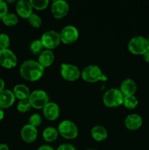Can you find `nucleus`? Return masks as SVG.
Here are the masks:
<instances>
[{"mask_svg": "<svg viewBox=\"0 0 149 150\" xmlns=\"http://www.w3.org/2000/svg\"><path fill=\"white\" fill-rule=\"evenodd\" d=\"M0 150H10L8 146L4 144H0Z\"/></svg>", "mask_w": 149, "mask_h": 150, "instance_id": "35", "label": "nucleus"}, {"mask_svg": "<svg viewBox=\"0 0 149 150\" xmlns=\"http://www.w3.org/2000/svg\"><path fill=\"white\" fill-rule=\"evenodd\" d=\"M37 150H54V149L49 145H42V146H39Z\"/></svg>", "mask_w": 149, "mask_h": 150, "instance_id": "32", "label": "nucleus"}, {"mask_svg": "<svg viewBox=\"0 0 149 150\" xmlns=\"http://www.w3.org/2000/svg\"><path fill=\"white\" fill-rule=\"evenodd\" d=\"M4 86H5V83H4V80L0 78V92L4 89Z\"/></svg>", "mask_w": 149, "mask_h": 150, "instance_id": "34", "label": "nucleus"}, {"mask_svg": "<svg viewBox=\"0 0 149 150\" xmlns=\"http://www.w3.org/2000/svg\"><path fill=\"white\" fill-rule=\"evenodd\" d=\"M30 3L32 7L37 10H43L46 8L47 6L49 4L48 0H30Z\"/></svg>", "mask_w": 149, "mask_h": 150, "instance_id": "26", "label": "nucleus"}, {"mask_svg": "<svg viewBox=\"0 0 149 150\" xmlns=\"http://www.w3.org/2000/svg\"><path fill=\"white\" fill-rule=\"evenodd\" d=\"M86 150H96V149H86Z\"/></svg>", "mask_w": 149, "mask_h": 150, "instance_id": "38", "label": "nucleus"}, {"mask_svg": "<svg viewBox=\"0 0 149 150\" xmlns=\"http://www.w3.org/2000/svg\"><path fill=\"white\" fill-rule=\"evenodd\" d=\"M17 13L23 18H29V16L33 13V7L30 1L27 0H19L15 6Z\"/></svg>", "mask_w": 149, "mask_h": 150, "instance_id": "12", "label": "nucleus"}, {"mask_svg": "<svg viewBox=\"0 0 149 150\" xmlns=\"http://www.w3.org/2000/svg\"><path fill=\"white\" fill-rule=\"evenodd\" d=\"M58 132L54 127H48L42 132L44 139L48 142H52L57 139Z\"/></svg>", "mask_w": 149, "mask_h": 150, "instance_id": "21", "label": "nucleus"}, {"mask_svg": "<svg viewBox=\"0 0 149 150\" xmlns=\"http://www.w3.org/2000/svg\"><path fill=\"white\" fill-rule=\"evenodd\" d=\"M29 101L32 107L35 108H43L49 103L48 95L43 90L37 89L30 94L29 97Z\"/></svg>", "mask_w": 149, "mask_h": 150, "instance_id": "6", "label": "nucleus"}, {"mask_svg": "<svg viewBox=\"0 0 149 150\" xmlns=\"http://www.w3.org/2000/svg\"><path fill=\"white\" fill-rule=\"evenodd\" d=\"M1 20H2L3 23L7 26H13L17 24L18 22V18L17 15L15 14V13H7L2 18Z\"/></svg>", "mask_w": 149, "mask_h": 150, "instance_id": "22", "label": "nucleus"}, {"mask_svg": "<svg viewBox=\"0 0 149 150\" xmlns=\"http://www.w3.org/2000/svg\"><path fill=\"white\" fill-rule=\"evenodd\" d=\"M79 36L77 28L72 25L65 26L60 32L61 41L65 44H71L75 42Z\"/></svg>", "mask_w": 149, "mask_h": 150, "instance_id": "8", "label": "nucleus"}, {"mask_svg": "<svg viewBox=\"0 0 149 150\" xmlns=\"http://www.w3.org/2000/svg\"><path fill=\"white\" fill-rule=\"evenodd\" d=\"M43 114L48 120H56L60 114V108L58 104L53 102H49L43 108Z\"/></svg>", "mask_w": 149, "mask_h": 150, "instance_id": "15", "label": "nucleus"}, {"mask_svg": "<svg viewBox=\"0 0 149 150\" xmlns=\"http://www.w3.org/2000/svg\"><path fill=\"white\" fill-rule=\"evenodd\" d=\"M56 150H76V149L71 144L65 143L60 145Z\"/></svg>", "mask_w": 149, "mask_h": 150, "instance_id": "31", "label": "nucleus"}, {"mask_svg": "<svg viewBox=\"0 0 149 150\" xmlns=\"http://www.w3.org/2000/svg\"><path fill=\"white\" fill-rule=\"evenodd\" d=\"M44 73V67L34 60H26L20 67V74L23 79L35 81L40 79Z\"/></svg>", "mask_w": 149, "mask_h": 150, "instance_id": "1", "label": "nucleus"}, {"mask_svg": "<svg viewBox=\"0 0 149 150\" xmlns=\"http://www.w3.org/2000/svg\"><path fill=\"white\" fill-rule=\"evenodd\" d=\"M61 75L66 80L74 81L80 77V72L74 64L63 63L61 64Z\"/></svg>", "mask_w": 149, "mask_h": 150, "instance_id": "11", "label": "nucleus"}, {"mask_svg": "<svg viewBox=\"0 0 149 150\" xmlns=\"http://www.w3.org/2000/svg\"><path fill=\"white\" fill-rule=\"evenodd\" d=\"M8 11V7H7V2L3 0H0V19L5 16Z\"/></svg>", "mask_w": 149, "mask_h": 150, "instance_id": "30", "label": "nucleus"}, {"mask_svg": "<svg viewBox=\"0 0 149 150\" xmlns=\"http://www.w3.org/2000/svg\"><path fill=\"white\" fill-rule=\"evenodd\" d=\"M44 48L43 45H42V42L40 40H34L30 44V51H32V54H40L42 51V48Z\"/></svg>", "mask_w": 149, "mask_h": 150, "instance_id": "24", "label": "nucleus"}, {"mask_svg": "<svg viewBox=\"0 0 149 150\" xmlns=\"http://www.w3.org/2000/svg\"><path fill=\"white\" fill-rule=\"evenodd\" d=\"M148 45H149V35H148Z\"/></svg>", "mask_w": 149, "mask_h": 150, "instance_id": "37", "label": "nucleus"}, {"mask_svg": "<svg viewBox=\"0 0 149 150\" xmlns=\"http://www.w3.org/2000/svg\"><path fill=\"white\" fill-rule=\"evenodd\" d=\"M42 122V118L38 114H33L29 119V124L34 127H37Z\"/></svg>", "mask_w": 149, "mask_h": 150, "instance_id": "29", "label": "nucleus"}, {"mask_svg": "<svg viewBox=\"0 0 149 150\" xmlns=\"http://www.w3.org/2000/svg\"><path fill=\"white\" fill-rule=\"evenodd\" d=\"M124 96L121 90L116 88L108 89L103 95V103L110 108L118 107L123 104Z\"/></svg>", "mask_w": 149, "mask_h": 150, "instance_id": "2", "label": "nucleus"}, {"mask_svg": "<svg viewBox=\"0 0 149 150\" xmlns=\"http://www.w3.org/2000/svg\"><path fill=\"white\" fill-rule=\"evenodd\" d=\"M37 134L38 132L36 127L29 124L25 125L20 131L22 139L26 143H32L34 142L37 137Z\"/></svg>", "mask_w": 149, "mask_h": 150, "instance_id": "13", "label": "nucleus"}, {"mask_svg": "<svg viewBox=\"0 0 149 150\" xmlns=\"http://www.w3.org/2000/svg\"><path fill=\"white\" fill-rule=\"evenodd\" d=\"M58 132L67 139H73L77 137L78 129L74 122L70 120H64L58 127Z\"/></svg>", "mask_w": 149, "mask_h": 150, "instance_id": "5", "label": "nucleus"}, {"mask_svg": "<svg viewBox=\"0 0 149 150\" xmlns=\"http://www.w3.org/2000/svg\"><path fill=\"white\" fill-rule=\"evenodd\" d=\"M143 123L141 117L138 114H131L127 116L124 121L126 127L130 130H136L140 128Z\"/></svg>", "mask_w": 149, "mask_h": 150, "instance_id": "16", "label": "nucleus"}, {"mask_svg": "<svg viewBox=\"0 0 149 150\" xmlns=\"http://www.w3.org/2000/svg\"><path fill=\"white\" fill-rule=\"evenodd\" d=\"M17 64V57L10 50H0V65L5 68H12Z\"/></svg>", "mask_w": 149, "mask_h": 150, "instance_id": "9", "label": "nucleus"}, {"mask_svg": "<svg viewBox=\"0 0 149 150\" xmlns=\"http://www.w3.org/2000/svg\"><path fill=\"white\" fill-rule=\"evenodd\" d=\"M91 136L97 142H103L108 138V131L103 126L96 125L91 129Z\"/></svg>", "mask_w": 149, "mask_h": 150, "instance_id": "20", "label": "nucleus"}, {"mask_svg": "<svg viewBox=\"0 0 149 150\" xmlns=\"http://www.w3.org/2000/svg\"><path fill=\"white\" fill-rule=\"evenodd\" d=\"M13 94L15 97L19 100H26L29 99V97L30 95V91L29 88L25 84H17L13 88Z\"/></svg>", "mask_w": 149, "mask_h": 150, "instance_id": "19", "label": "nucleus"}, {"mask_svg": "<svg viewBox=\"0 0 149 150\" xmlns=\"http://www.w3.org/2000/svg\"><path fill=\"white\" fill-rule=\"evenodd\" d=\"M15 97L13 92L10 89H5L0 92V108H7L14 103Z\"/></svg>", "mask_w": 149, "mask_h": 150, "instance_id": "14", "label": "nucleus"}, {"mask_svg": "<svg viewBox=\"0 0 149 150\" xmlns=\"http://www.w3.org/2000/svg\"><path fill=\"white\" fill-rule=\"evenodd\" d=\"M40 40L43 46L47 49H53L56 48L61 42L60 33L55 30L47 31L42 35Z\"/></svg>", "mask_w": 149, "mask_h": 150, "instance_id": "7", "label": "nucleus"}, {"mask_svg": "<svg viewBox=\"0 0 149 150\" xmlns=\"http://www.w3.org/2000/svg\"><path fill=\"white\" fill-rule=\"evenodd\" d=\"M143 58H144L145 61L146 62L149 63V48L145 51V53L143 54Z\"/></svg>", "mask_w": 149, "mask_h": 150, "instance_id": "33", "label": "nucleus"}, {"mask_svg": "<svg viewBox=\"0 0 149 150\" xmlns=\"http://www.w3.org/2000/svg\"><path fill=\"white\" fill-rule=\"evenodd\" d=\"M10 44V40L8 35L5 33L0 34V50L8 48Z\"/></svg>", "mask_w": 149, "mask_h": 150, "instance_id": "28", "label": "nucleus"}, {"mask_svg": "<svg viewBox=\"0 0 149 150\" xmlns=\"http://www.w3.org/2000/svg\"><path fill=\"white\" fill-rule=\"evenodd\" d=\"M54 61V54L51 50L46 49L39 54L38 62L45 68L49 67Z\"/></svg>", "mask_w": 149, "mask_h": 150, "instance_id": "18", "label": "nucleus"}, {"mask_svg": "<svg viewBox=\"0 0 149 150\" xmlns=\"http://www.w3.org/2000/svg\"><path fill=\"white\" fill-rule=\"evenodd\" d=\"M81 76L83 80L90 83H93L98 81H106L107 77L102 74V70L98 66L89 65L85 67L81 73Z\"/></svg>", "mask_w": 149, "mask_h": 150, "instance_id": "4", "label": "nucleus"}, {"mask_svg": "<svg viewBox=\"0 0 149 150\" xmlns=\"http://www.w3.org/2000/svg\"><path fill=\"white\" fill-rule=\"evenodd\" d=\"M51 13L56 18H62L66 16L70 10V6L67 1L64 0H56L51 5Z\"/></svg>", "mask_w": 149, "mask_h": 150, "instance_id": "10", "label": "nucleus"}, {"mask_svg": "<svg viewBox=\"0 0 149 150\" xmlns=\"http://www.w3.org/2000/svg\"><path fill=\"white\" fill-rule=\"evenodd\" d=\"M4 111H3L1 108H0V121H1L3 118H4Z\"/></svg>", "mask_w": 149, "mask_h": 150, "instance_id": "36", "label": "nucleus"}, {"mask_svg": "<svg viewBox=\"0 0 149 150\" xmlns=\"http://www.w3.org/2000/svg\"><path fill=\"white\" fill-rule=\"evenodd\" d=\"M120 90L124 97L132 96L137 91V85L132 79H127L121 83Z\"/></svg>", "mask_w": 149, "mask_h": 150, "instance_id": "17", "label": "nucleus"}, {"mask_svg": "<svg viewBox=\"0 0 149 150\" xmlns=\"http://www.w3.org/2000/svg\"><path fill=\"white\" fill-rule=\"evenodd\" d=\"M123 104L126 108H129V109H134L137 107V104H138V100L134 95L124 97Z\"/></svg>", "mask_w": 149, "mask_h": 150, "instance_id": "23", "label": "nucleus"}, {"mask_svg": "<svg viewBox=\"0 0 149 150\" xmlns=\"http://www.w3.org/2000/svg\"><path fill=\"white\" fill-rule=\"evenodd\" d=\"M149 48L147 38L143 36H136L131 38L128 43V49L131 54L143 55Z\"/></svg>", "mask_w": 149, "mask_h": 150, "instance_id": "3", "label": "nucleus"}, {"mask_svg": "<svg viewBox=\"0 0 149 150\" xmlns=\"http://www.w3.org/2000/svg\"><path fill=\"white\" fill-rule=\"evenodd\" d=\"M31 108H32V105H31L30 102L28 99L21 100L19 101L17 105L18 111L22 113H25L26 111H29Z\"/></svg>", "mask_w": 149, "mask_h": 150, "instance_id": "25", "label": "nucleus"}, {"mask_svg": "<svg viewBox=\"0 0 149 150\" xmlns=\"http://www.w3.org/2000/svg\"><path fill=\"white\" fill-rule=\"evenodd\" d=\"M28 21L33 27L38 28L42 25V19L37 14H35V13H32L29 17Z\"/></svg>", "mask_w": 149, "mask_h": 150, "instance_id": "27", "label": "nucleus"}]
</instances>
